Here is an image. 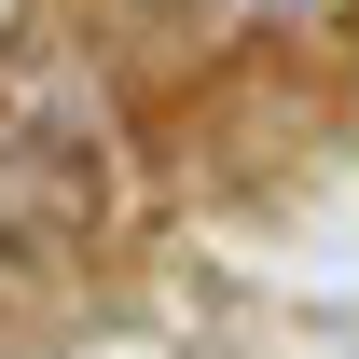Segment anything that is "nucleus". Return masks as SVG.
<instances>
[{
    "mask_svg": "<svg viewBox=\"0 0 359 359\" xmlns=\"http://www.w3.org/2000/svg\"><path fill=\"white\" fill-rule=\"evenodd\" d=\"M97 222H111V152L97 138H55V125L0 138V263L55 276V263L97 249Z\"/></svg>",
    "mask_w": 359,
    "mask_h": 359,
    "instance_id": "obj_1",
    "label": "nucleus"
}]
</instances>
